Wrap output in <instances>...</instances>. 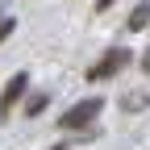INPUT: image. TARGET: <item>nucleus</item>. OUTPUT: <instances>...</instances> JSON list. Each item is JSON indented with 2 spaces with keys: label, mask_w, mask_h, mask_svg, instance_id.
<instances>
[{
  "label": "nucleus",
  "mask_w": 150,
  "mask_h": 150,
  "mask_svg": "<svg viewBox=\"0 0 150 150\" xmlns=\"http://www.w3.org/2000/svg\"><path fill=\"white\" fill-rule=\"evenodd\" d=\"M129 59H134V54L121 50V46H117V50H108L100 63H92V67H88V83H96V79H112L121 67H129Z\"/></svg>",
  "instance_id": "obj_2"
},
{
  "label": "nucleus",
  "mask_w": 150,
  "mask_h": 150,
  "mask_svg": "<svg viewBox=\"0 0 150 150\" xmlns=\"http://www.w3.org/2000/svg\"><path fill=\"white\" fill-rule=\"evenodd\" d=\"M42 108H46V96H42V92H38L33 100H25V117H38V112H42Z\"/></svg>",
  "instance_id": "obj_5"
},
{
  "label": "nucleus",
  "mask_w": 150,
  "mask_h": 150,
  "mask_svg": "<svg viewBox=\"0 0 150 150\" xmlns=\"http://www.w3.org/2000/svg\"><path fill=\"white\" fill-rule=\"evenodd\" d=\"M142 71H150V46H146V54H142Z\"/></svg>",
  "instance_id": "obj_7"
},
{
  "label": "nucleus",
  "mask_w": 150,
  "mask_h": 150,
  "mask_svg": "<svg viewBox=\"0 0 150 150\" xmlns=\"http://www.w3.org/2000/svg\"><path fill=\"white\" fill-rule=\"evenodd\" d=\"M13 25H17V21H0V42H4V38L13 33Z\"/></svg>",
  "instance_id": "obj_6"
},
{
  "label": "nucleus",
  "mask_w": 150,
  "mask_h": 150,
  "mask_svg": "<svg viewBox=\"0 0 150 150\" xmlns=\"http://www.w3.org/2000/svg\"><path fill=\"white\" fill-rule=\"evenodd\" d=\"M100 108H104V100L100 96H88V100H79V104H71L67 112H63V129H88L92 121H96L100 117Z\"/></svg>",
  "instance_id": "obj_1"
},
{
  "label": "nucleus",
  "mask_w": 150,
  "mask_h": 150,
  "mask_svg": "<svg viewBox=\"0 0 150 150\" xmlns=\"http://www.w3.org/2000/svg\"><path fill=\"white\" fill-rule=\"evenodd\" d=\"M25 88H29V75H25V71H17L13 79L4 83V92H0V117H8V112H13V104L21 100V92H25Z\"/></svg>",
  "instance_id": "obj_3"
},
{
  "label": "nucleus",
  "mask_w": 150,
  "mask_h": 150,
  "mask_svg": "<svg viewBox=\"0 0 150 150\" xmlns=\"http://www.w3.org/2000/svg\"><path fill=\"white\" fill-rule=\"evenodd\" d=\"M108 4H112V0H96V8H108Z\"/></svg>",
  "instance_id": "obj_8"
},
{
  "label": "nucleus",
  "mask_w": 150,
  "mask_h": 150,
  "mask_svg": "<svg viewBox=\"0 0 150 150\" xmlns=\"http://www.w3.org/2000/svg\"><path fill=\"white\" fill-rule=\"evenodd\" d=\"M146 25H150V0H142V4H138L134 13H129V21H125V29L134 33V29H146Z\"/></svg>",
  "instance_id": "obj_4"
}]
</instances>
